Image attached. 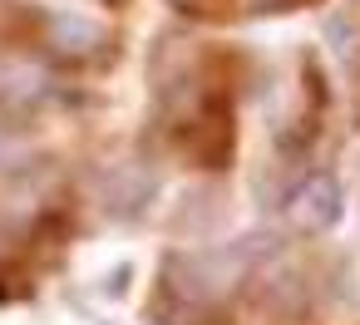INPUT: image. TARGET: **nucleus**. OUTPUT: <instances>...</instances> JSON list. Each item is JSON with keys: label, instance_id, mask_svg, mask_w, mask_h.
<instances>
[{"label": "nucleus", "instance_id": "obj_1", "mask_svg": "<svg viewBox=\"0 0 360 325\" xmlns=\"http://www.w3.org/2000/svg\"><path fill=\"white\" fill-rule=\"evenodd\" d=\"M252 251L247 246H202V251H173L163 261V286L173 300L207 310L217 305L227 291H237V281L247 276Z\"/></svg>", "mask_w": 360, "mask_h": 325}, {"label": "nucleus", "instance_id": "obj_2", "mask_svg": "<svg viewBox=\"0 0 360 325\" xmlns=\"http://www.w3.org/2000/svg\"><path fill=\"white\" fill-rule=\"evenodd\" d=\"M286 217H291V227L296 232H330L340 217H345V187H340V178L335 173H306L301 183H296V192L286 197Z\"/></svg>", "mask_w": 360, "mask_h": 325}, {"label": "nucleus", "instance_id": "obj_3", "mask_svg": "<svg viewBox=\"0 0 360 325\" xmlns=\"http://www.w3.org/2000/svg\"><path fill=\"white\" fill-rule=\"evenodd\" d=\"M99 197H104V212L119 217V222H134L153 207L158 197V173L148 163H114L104 178H99Z\"/></svg>", "mask_w": 360, "mask_h": 325}, {"label": "nucleus", "instance_id": "obj_4", "mask_svg": "<svg viewBox=\"0 0 360 325\" xmlns=\"http://www.w3.org/2000/svg\"><path fill=\"white\" fill-rule=\"evenodd\" d=\"M45 35H50V50L75 65L104 60V50H109V25H99L94 15H79V11H50Z\"/></svg>", "mask_w": 360, "mask_h": 325}, {"label": "nucleus", "instance_id": "obj_5", "mask_svg": "<svg viewBox=\"0 0 360 325\" xmlns=\"http://www.w3.org/2000/svg\"><path fill=\"white\" fill-rule=\"evenodd\" d=\"M45 94H50V84H45V74L35 65H0V99H6V104L30 109Z\"/></svg>", "mask_w": 360, "mask_h": 325}, {"label": "nucleus", "instance_id": "obj_6", "mask_svg": "<svg viewBox=\"0 0 360 325\" xmlns=\"http://www.w3.org/2000/svg\"><path fill=\"white\" fill-rule=\"evenodd\" d=\"M20 158V138L11 128H0V163H15Z\"/></svg>", "mask_w": 360, "mask_h": 325}, {"label": "nucleus", "instance_id": "obj_7", "mask_svg": "<svg viewBox=\"0 0 360 325\" xmlns=\"http://www.w3.org/2000/svg\"><path fill=\"white\" fill-rule=\"evenodd\" d=\"M247 6H252V11H296L301 0H247Z\"/></svg>", "mask_w": 360, "mask_h": 325}, {"label": "nucleus", "instance_id": "obj_8", "mask_svg": "<svg viewBox=\"0 0 360 325\" xmlns=\"http://www.w3.org/2000/svg\"><path fill=\"white\" fill-rule=\"evenodd\" d=\"M173 6H183V11H193V0H173Z\"/></svg>", "mask_w": 360, "mask_h": 325}]
</instances>
